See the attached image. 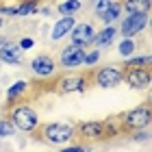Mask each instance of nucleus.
Listing matches in <instances>:
<instances>
[{
  "label": "nucleus",
  "instance_id": "nucleus-29",
  "mask_svg": "<svg viewBox=\"0 0 152 152\" xmlns=\"http://www.w3.org/2000/svg\"><path fill=\"white\" fill-rule=\"evenodd\" d=\"M2 41H4V39H0V44H2Z\"/></svg>",
  "mask_w": 152,
  "mask_h": 152
},
{
  "label": "nucleus",
  "instance_id": "nucleus-5",
  "mask_svg": "<svg viewBox=\"0 0 152 152\" xmlns=\"http://www.w3.org/2000/svg\"><path fill=\"white\" fill-rule=\"evenodd\" d=\"M120 22V28H117V35L122 37H137L139 33H143L150 24L148 13H126Z\"/></svg>",
  "mask_w": 152,
  "mask_h": 152
},
{
  "label": "nucleus",
  "instance_id": "nucleus-13",
  "mask_svg": "<svg viewBox=\"0 0 152 152\" xmlns=\"http://www.w3.org/2000/svg\"><path fill=\"white\" fill-rule=\"evenodd\" d=\"M76 24V15H61L57 22L52 24V31H50V41H61L70 35L72 26Z\"/></svg>",
  "mask_w": 152,
  "mask_h": 152
},
{
  "label": "nucleus",
  "instance_id": "nucleus-9",
  "mask_svg": "<svg viewBox=\"0 0 152 152\" xmlns=\"http://www.w3.org/2000/svg\"><path fill=\"white\" fill-rule=\"evenodd\" d=\"M76 130L80 133L83 139L87 141H102L107 139L109 135V124L107 122H100V120H89V122H80Z\"/></svg>",
  "mask_w": 152,
  "mask_h": 152
},
{
  "label": "nucleus",
  "instance_id": "nucleus-20",
  "mask_svg": "<svg viewBox=\"0 0 152 152\" xmlns=\"http://www.w3.org/2000/svg\"><path fill=\"white\" fill-rule=\"evenodd\" d=\"M80 9H83L80 0H63V2L57 4V11L61 15H74V13H78Z\"/></svg>",
  "mask_w": 152,
  "mask_h": 152
},
{
  "label": "nucleus",
  "instance_id": "nucleus-4",
  "mask_svg": "<svg viewBox=\"0 0 152 152\" xmlns=\"http://www.w3.org/2000/svg\"><path fill=\"white\" fill-rule=\"evenodd\" d=\"M150 122H152V111H150V104H139L135 109H130L122 115V128L124 130H137V128H150Z\"/></svg>",
  "mask_w": 152,
  "mask_h": 152
},
{
  "label": "nucleus",
  "instance_id": "nucleus-14",
  "mask_svg": "<svg viewBox=\"0 0 152 152\" xmlns=\"http://www.w3.org/2000/svg\"><path fill=\"white\" fill-rule=\"evenodd\" d=\"M117 37V26L115 24H104L102 26V31H96V37H94V44L96 48H107L111 46Z\"/></svg>",
  "mask_w": 152,
  "mask_h": 152
},
{
  "label": "nucleus",
  "instance_id": "nucleus-25",
  "mask_svg": "<svg viewBox=\"0 0 152 152\" xmlns=\"http://www.w3.org/2000/svg\"><path fill=\"white\" fill-rule=\"evenodd\" d=\"M113 0H96L94 2V13H96V18H100L102 13H104L109 9V4H111Z\"/></svg>",
  "mask_w": 152,
  "mask_h": 152
},
{
  "label": "nucleus",
  "instance_id": "nucleus-8",
  "mask_svg": "<svg viewBox=\"0 0 152 152\" xmlns=\"http://www.w3.org/2000/svg\"><path fill=\"white\" fill-rule=\"evenodd\" d=\"M85 50L87 48H80L76 44H67L65 48H61L59 59H57L59 67H63V70H67V72L78 70V67L83 65V61H85Z\"/></svg>",
  "mask_w": 152,
  "mask_h": 152
},
{
  "label": "nucleus",
  "instance_id": "nucleus-26",
  "mask_svg": "<svg viewBox=\"0 0 152 152\" xmlns=\"http://www.w3.org/2000/svg\"><path fill=\"white\" fill-rule=\"evenodd\" d=\"M18 46L22 48V50H31V48L35 46V39H33V37H22L18 41Z\"/></svg>",
  "mask_w": 152,
  "mask_h": 152
},
{
  "label": "nucleus",
  "instance_id": "nucleus-21",
  "mask_svg": "<svg viewBox=\"0 0 152 152\" xmlns=\"http://www.w3.org/2000/svg\"><path fill=\"white\" fill-rule=\"evenodd\" d=\"M135 65H139V67H150L152 65V57L150 54H143V57H128L126 61H124V67H135Z\"/></svg>",
  "mask_w": 152,
  "mask_h": 152
},
{
  "label": "nucleus",
  "instance_id": "nucleus-28",
  "mask_svg": "<svg viewBox=\"0 0 152 152\" xmlns=\"http://www.w3.org/2000/svg\"><path fill=\"white\" fill-rule=\"evenodd\" d=\"M4 26V15H0V28Z\"/></svg>",
  "mask_w": 152,
  "mask_h": 152
},
{
  "label": "nucleus",
  "instance_id": "nucleus-6",
  "mask_svg": "<svg viewBox=\"0 0 152 152\" xmlns=\"http://www.w3.org/2000/svg\"><path fill=\"white\" fill-rule=\"evenodd\" d=\"M122 83H126L130 89H135V91H146L150 89L152 85V74H150V67H126L124 70V78Z\"/></svg>",
  "mask_w": 152,
  "mask_h": 152
},
{
  "label": "nucleus",
  "instance_id": "nucleus-1",
  "mask_svg": "<svg viewBox=\"0 0 152 152\" xmlns=\"http://www.w3.org/2000/svg\"><path fill=\"white\" fill-rule=\"evenodd\" d=\"M41 139L52 143V146H63V143H70L76 135V126L70 122H50L44 124L39 130Z\"/></svg>",
  "mask_w": 152,
  "mask_h": 152
},
{
  "label": "nucleus",
  "instance_id": "nucleus-23",
  "mask_svg": "<svg viewBox=\"0 0 152 152\" xmlns=\"http://www.w3.org/2000/svg\"><path fill=\"white\" fill-rule=\"evenodd\" d=\"M100 54H102V50H85V61H83V65L85 67H94L96 63L100 61Z\"/></svg>",
  "mask_w": 152,
  "mask_h": 152
},
{
  "label": "nucleus",
  "instance_id": "nucleus-11",
  "mask_svg": "<svg viewBox=\"0 0 152 152\" xmlns=\"http://www.w3.org/2000/svg\"><path fill=\"white\" fill-rule=\"evenodd\" d=\"M87 83L89 78L83 74H65L57 80V91L59 94H74V91L83 94L87 89Z\"/></svg>",
  "mask_w": 152,
  "mask_h": 152
},
{
  "label": "nucleus",
  "instance_id": "nucleus-30",
  "mask_svg": "<svg viewBox=\"0 0 152 152\" xmlns=\"http://www.w3.org/2000/svg\"><path fill=\"white\" fill-rule=\"evenodd\" d=\"M0 148H2V143H0Z\"/></svg>",
  "mask_w": 152,
  "mask_h": 152
},
{
  "label": "nucleus",
  "instance_id": "nucleus-2",
  "mask_svg": "<svg viewBox=\"0 0 152 152\" xmlns=\"http://www.w3.org/2000/svg\"><path fill=\"white\" fill-rule=\"evenodd\" d=\"M9 120L13 122L15 130L22 133H35L39 128V113L31 104H15L9 111Z\"/></svg>",
  "mask_w": 152,
  "mask_h": 152
},
{
  "label": "nucleus",
  "instance_id": "nucleus-15",
  "mask_svg": "<svg viewBox=\"0 0 152 152\" xmlns=\"http://www.w3.org/2000/svg\"><path fill=\"white\" fill-rule=\"evenodd\" d=\"M26 91H28V80H24V78H20V80L13 83V85H9V89H7V100H9V104L20 100Z\"/></svg>",
  "mask_w": 152,
  "mask_h": 152
},
{
  "label": "nucleus",
  "instance_id": "nucleus-3",
  "mask_svg": "<svg viewBox=\"0 0 152 152\" xmlns=\"http://www.w3.org/2000/svg\"><path fill=\"white\" fill-rule=\"evenodd\" d=\"M122 78H124V67L120 65H102L91 72L94 85L100 89H113L122 83Z\"/></svg>",
  "mask_w": 152,
  "mask_h": 152
},
{
  "label": "nucleus",
  "instance_id": "nucleus-7",
  "mask_svg": "<svg viewBox=\"0 0 152 152\" xmlns=\"http://www.w3.org/2000/svg\"><path fill=\"white\" fill-rule=\"evenodd\" d=\"M59 70V63H57V59L50 57V54H37V57H33L31 59V63H28V72L35 76V78H52L54 74H57Z\"/></svg>",
  "mask_w": 152,
  "mask_h": 152
},
{
  "label": "nucleus",
  "instance_id": "nucleus-22",
  "mask_svg": "<svg viewBox=\"0 0 152 152\" xmlns=\"http://www.w3.org/2000/svg\"><path fill=\"white\" fill-rule=\"evenodd\" d=\"M15 135V126L9 117H0V137H13Z\"/></svg>",
  "mask_w": 152,
  "mask_h": 152
},
{
  "label": "nucleus",
  "instance_id": "nucleus-10",
  "mask_svg": "<svg viewBox=\"0 0 152 152\" xmlns=\"http://www.w3.org/2000/svg\"><path fill=\"white\" fill-rule=\"evenodd\" d=\"M96 37V28L91 22H76L70 31V44H76L80 48H89L94 44Z\"/></svg>",
  "mask_w": 152,
  "mask_h": 152
},
{
  "label": "nucleus",
  "instance_id": "nucleus-12",
  "mask_svg": "<svg viewBox=\"0 0 152 152\" xmlns=\"http://www.w3.org/2000/svg\"><path fill=\"white\" fill-rule=\"evenodd\" d=\"M0 61L7 65H20L24 61V50L20 48L15 41H2L0 44Z\"/></svg>",
  "mask_w": 152,
  "mask_h": 152
},
{
  "label": "nucleus",
  "instance_id": "nucleus-18",
  "mask_svg": "<svg viewBox=\"0 0 152 152\" xmlns=\"http://www.w3.org/2000/svg\"><path fill=\"white\" fill-rule=\"evenodd\" d=\"M122 9L126 13H148L150 0H122Z\"/></svg>",
  "mask_w": 152,
  "mask_h": 152
},
{
  "label": "nucleus",
  "instance_id": "nucleus-17",
  "mask_svg": "<svg viewBox=\"0 0 152 152\" xmlns=\"http://www.w3.org/2000/svg\"><path fill=\"white\" fill-rule=\"evenodd\" d=\"M37 11H39L37 0H22L20 4H15V18H28V15H35Z\"/></svg>",
  "mask_w": 152,
  "mask_h": 152
},
{
  "label": "nucleus",
  "instance_id": "nucleus-16",
  "mask_svg": "<svg viewBox=\"0 0 152 152\" xmlns=\"http://www.w3.org/2000/svg\"><path fill=\"white\" fill-rule=\"evenodd\" d=\"M124 13V9H122V2H117V0H113L111 4H109V9L102 13V15L98 18L102 24H115L117 20H120V15Z\"/></svg>",
  "mask_w": 152,
  "mask_h": 152
},
{
  "label": "nucleus",
  "instance_id": "nucleus-19",
  "mask_svg": "<svg viewBox=\"0 0 152 152\" xmlns=\"http://www.w3.org/2000/svg\"><path fill=\"white\" fill-rule=\"evenodd\" d=\"M117 52H120V57H124V59L133 57V54L137 52V41H135V37H122L120 44H117Z\"/></svg>",
  "mask_w": 152,
  "mask_h": 152
},
{
  "label": "nucleus",
  "instance_id": "nucleus-24",
  "mask_svg": "<svg viewBox=\"0 0 152 152\" xmlns=\"http://www.w3.org/2000/svg\"><path fill=\"white\" fill-rule=\"evenodd\" d=\"M130 139L133 141H150V130L148 128H137V130H130Z\"/></svg>",
  "mask_w": 152,
  "mask_h": 152
},
{
  "label": "nucleus",
  "instance_id": "nucleus-27",
  "mask_svg": "<svg viewBox=\"0 0 152 152\" xmlns=\"http://www.w3.org/2000/svg\"><path fill=\"white\" fill-rule=\"evenodd\" d=\"M37 13H41V15H50V7H41Z\"/></svg>",
  "mask_w": 152,
  "mask_h": 152
}]
</instances>
